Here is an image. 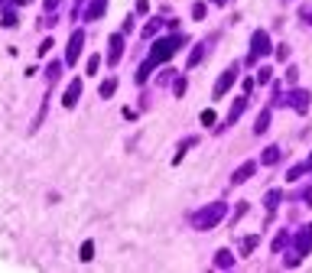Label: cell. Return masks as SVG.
<instances>
[{
    "instance_id": "6da1fadb",
    "label": "cell",
    "mask_w": 312,
    "mask_h": 273,
    "mask_svg": "<svg viewBox=\"0 0 312 273\" xmlns=\"http://www.w3.org/2000/svg\"><path fill=\"white\" fill-rule=\"evenodd\" d=\"M189 42V36H182V33H172V36H163V39H156L153 42V49H150V55H147V62L140 65V69H137V81H147L150 78V72L156 69V65H163V62H169L172 55L179 52L182 46H186Z\"/></svg>"
},
{
    "instance_id": "7a4b0ae2",
    "label": "cell",
    "mask_w": 312,
    "mask_h": 273,
    "mask_svg": "<svg viewBox=\"0 0 312 273\" xmlns=\"http://www.w3.org/2000/svg\"><path fill=\"white\" fill-rule=\"evenodd\" d=\"M225 211H228V205L225 202H211V205H205V208H198L192 215V228L195 231H208V228H215L221 218H225Z\"/></svg>"
},
{
    "instance_id": "3957f363",
    "label": "cell",
    "mask_w": 312,
    "mask_h": 273,
    "mask_svg": "<svg viewBox=\"0 0 312 273\" xmlns=\"http://www.w3.org/2000/svg\"><path fill=\"white\" fill-rule=\"evenodd\" d=\"M270 36H267L264 30H257L254 33V36H250V55H247V62L254 65V62H260V59H264V55H270Z\"/></svg>"
},
{
    "instance_id": "277c9868",
    "label": "cell",
    "mask_w": 312,
    "mask_h": 273,
    "mask_svg": "<svg viewBox=\"0 0 312 273\" xmlns=\"http://www.w3.org/2000/svg\"><path fill=\"white\" fill-rule=\"evenodd\" d=\"M280 101H283V104H289L293 111H299V114H306V111H309L312 94L306 91V88H293V91H286V94H283Z\"/></svg>"
},
{
    "instance_id": "5b68a950",
    "label": "cell",
    "mask_w": 312,
    "mask_h": 273,
    "mask_svg": "<svg viewBox=\"0 0 312 273\" xmlns=\"http://www.w3.org/2000/svg\"><path fill=\"white\" fill-rule=\"evenodd\" d=\"M237 75H241V69H237V65H228V69L221 72V78L215 81V91L211 94H215V98H225V94L231 91V85L237 81Z\"/></svg>"
},
{
    "instance_id": "8992f818",
    "label": "cell",
    "mask_w": 312,
    "mask_h": 273,
    "mask_svg": "<svg viewBox=\"0 0 312 273\" xmlns=\"http://www.w3.org/2000/svg\"><path fill=\"white\" fill-rule=\"evenodd\" d=\"M81 49H85V30H75L69 36V49H65V65H75L78 55H81Z\"/></svg>"
},
{
    "instance_id": "52a82bcc",
    "label": "cell",
    "mask_w": 312,
    "mask_h": 273,
    "mask_svg": "<svg viewBox=\"0 0 312 273\" xmlns=\"http://www.w3.org/2000/svg\"><path fill=\"white\" fill-rule=\"evenodd\" d=\"M293 247H296L293 254H296L299 260H303L306 254L312 250V221H309V225H303V228H299V234H296V241H293Z\"/></svg>"
},
{
    "instance_id": "ba28073f",
    "label": "cell",
    "mask_w": 312,
    "mask_h": 273,
    "mask_svg": "<svg viewBox=\"0 0 312 273\" xmlns=\"http://www.w3.org/2000/svg\"><path fill=\"white\" fill-rule=\"evenodd\" d=\"M120 55H124V36L114 33V36L108 39V65H117V62H120Z\"/></svg>"
},
{
    "instance_id": "9c48e42d",
    "label": "cell",
    "mask_w": 312,
    "mask_h": 273,
    "mask_svg": "<svg viewBox=\"0 0 312 273\" xmlns=\"http://www.w3.org/2000/svg\"><path fill=\"white\" fill-rule=\"evenodd\" d=\"M78 98H81V78H75L69 88H65V94H62V104L65 108H75L78 104Z\"/></svg>"
},
{
    "instance_id": "30bf717a",
    "label": "cell",
    "mask_w": 312,
    "mask_h": 273,
    "mask_svg": "<svg viewBox=\"0 0 312 273\" xmlns=\"http://www.w3.org/2000/svg\"><path fill=\"white\" fill-rule=\"evenodd\" d=\"M254 172H257V163L250 159V163H244L241 169H237V172H234V176H231V186H241V182H247L250 176H254Z\"/></svg>"
},
{
    "instance_id": "8fae6325",
    "label": "cell",
    "mask_w": 312,
    "mask_h": 273,
    "mask_svg": "<svg viewBox=\"0 0 312 273\" xmlns=\"http://www.w3.org/2000/svg\"><path fill=\"white\" fill-rule=\"evenodd\" d=\"M104 10H108V0H91V7L85 10V20H98Z\"/></svg>"
},
{
    "instance_id": "7c38bea8",
    "label": "cell",
    "mask_w": 312,
    "mask_h": 273,
    "mask_svg": "<svg viewBox=\"0 0 312 273\" xmlns=\"http://www.w3.org/2000/svg\"><path fill=\"white\" fill-rule=\"evenodd\" d=\"M205 52H208V42H198V46L192 49V55H189V69H195V65L205 59Z\"/></svg>"
},
{
    "instance_id": "4fadbf2b",
    "label": "cell",
    "mask_w": 312,
    "mask_h": 273,
    "mask_svg": "<svg viewBox=\"0 0 312 273\" xmlns=\"http://www.w3.org/2000/svg\"><path fill=\"white\" fill-rule=\"evenodd\" d=\"M244 108H247V98H237V101L231 104V111H228V124H234V120L244 114Z\"/></svg>"
},
{
    "instance_id": "5bb4252c",
    "label": "cell",
    "mask_w": 312,
    "mask_h": 273,
    "mask_svg": "<svg viewBox=\"0 0 312 273\" xmlns=\"http://www.w3.org/2000/svg\"><path fill=\"white\" fill-rule=\"evenodd\" d=\"M215 267H221V270L234 267V254L231 250H218V254H215Z\"/></svg>"
},
{
    "instance_id": "9a60e30c",
    "label": "cell",
    "mask_w": 312,
    "mask_h": 273,
    "mask_svg": "<svg viewBox=\"0 0 312 273\" xmlns=\"http://www.w3.org/2000/svg\"><path fill=\"white\" fill-rule=\"evenodd\" d=\"M276 159H280V147H267L264 153H260V163L264 166H273Z\"/></svg>"
},
{
    "instance_id": "2e32d148",
    "label": "cell",
    "mask_w": 312,
    "mask_h": 273,
    "mask_svg": "<svg viewBox=\"0 0 312 273\" xmlns=\"http://www.w3.org/2000/svg\"><path fill=\"white\" fill-rule=\"evenodd\" d=\"M309 169H312V166H309V163H299V166H293V169H289V172H286V182H296V179H299V176H306V172H309Z\"/></svg>"
},
{
    "instance_id": "e0dca14e",
    "label": "cell",
    "mask_w": 312,
    "mask_h": 273,
    "mask_svg": "<svg viewBox=\"0 0 312 273\" xmlns=\"http://www.w3.org/2000/svg\"><path fill=\"white\" fill-rule=\"evenodd\" d=\"M114 91H117V78H104L101 88H98V94H101V98H111Z\"/></svg>"
},
{
    "instance_id": "ac0fdd59",
    "label": "cell",
    "mask_w": 312,
    "mask_h": 273,
    "mask_svg": "<svg viewBox=\"0 0 312 273\" xmlns=\"http://www.w3.org/2000/svg\"><path fill=\"white\" fill-rule=\"evenodd\" d=\"M267 127H270V111H260V117H257V124H254V133H264Z\"/></svg>"
},
{
    "instance_id": "d6986e66",
    "label": "cell",
    "mask_w": 312,
    "mask_h": 273,
    "mask_svg": "<svg viewBox=\"0 0 312 273\" xmlns=\"http://www.w3.org/2000/svg\"><path fill=\"white\" fill-rule=\"evenodd\" d=\"M260 244V237L257 234H250V237H244V244H241V254H254V247Z\"/></svg>"
},
{
    "instance_id": "ffe728a7",
    "label": "cell",
    "mask_w": 312,
    "mask_h": 273,
    "mask_svg": "<svg viewBox=\"0 0 312 273\" xmlns=\"http://www.w3.org/2000/svg\"><path fill=\"white\" fill-rule=\"evenodd\" d=\"M286 244H289V234H286V231H280L276 237H273V250H276V254H280V250H286Z\"/></svg>"
},
{
    "instance_id": "44dd1931",
    "label": "cell",
    "mask_w": 312,
    "mask_h": 273,
    "mask_svg": "<svg viewBox=\"0 0 312 273\" xmlns=\"http://www.w3.org/2000/svg\"><path fill=\"white\" fill-rule=\"evenodd\" d=\"M280 198H283V192H276V189H273V192H267V208H276V205H280Z\"/></svg>"
},
{
    "instance_id": "7402d4cb",
    "label": "cell",
    "mask_w": 312,
    "mask_h": 273,
    "mask_svg": "<svg viewBox=\"0 0 312 273\" xmlns=\"http://www.w3.org/2000/svg\"><path fill=\"white\" fill-rule=\"evenodd\" d=\"M98 69H101V55H91V59H88V65H85V72H88V75H94Z\"/></svg>"
},
{
    "instance_id": "603a6c76",
    "label": "cell",
    "mask_w": 312,
    "mask_h": 273,
    "mask_svg": "<svg viewBox=\"0 0 312 273\" xmlns=\"http://www.w3.org/2000/svg\"><path fill=\"white\" fill-rule=\"evenodd\" d=\"M159 26H163L159 20H150V23H147V30H143V36H156V33H159Z\"/></svg>"
},
{
    "instance_id": "cb8c5ba5",
    "label": "cell",
    "mask_w": 312,
    "mask_h": 273,
    "mask_svg": "<svg viewBox=\"0 0 312 273\" xmlns=\"http://www.w3.org/2000/svg\"><path fill=\"white\" fill-rule=\"evenodd\" d=\"M91 257H94V244L85 241V244H81V260H91Z\"/></svg>"
},
{
    "instance_id": "d4e9b609",
    "label": "cell",
    "mask_w": 312,
    "mask_h": 273,
    "mask_svg": "<svg viewBox=\"0 0 312 273\" xmlns=\"http://www.w3.org/2000/svg\"><path fill=\"white\" fill-rule=\"evenodd\" d=\"M270 75H273V72H270V69H267V65H264V69L257 72V78H254V81H260V85H267V81H270Z\"/></svg>"
},
{
    "instance_id": "484cf974",
    "label": "cell",
    "mask_w": 312,
    "mask_h": 273,
    "mask_svg": "<svg viewBox=\"0 0 312 273\" xmlns=\"http://www.w3.org/2000/svg\"><path fill=\"white\" fill-rule=\"evenodd\" d=\"M59 72H62V65H59V62H52V65H49V69H46L49 81H55V78H59Z\"/></svg>"
},
{
    "instance_id": "4316f807",
    "label": "cell",
    "mask_w": 312,
    "mask_h": 273,
    "mask_svg": "<svg viewBox=\"0 0 312 273\" xmlns=\"http://www.w3.org/2000/svg\"><path fill=\"white\" fill-rule=\"evenodd\" d=\"M202 124H205V127H215V111H211V108L202 111Z\"/></svg>"
},
{
    "instance_id": "83f0119b",
    "label": "cell",
    "mask_w": 312,
    "mask_h": 273,
    "mask_svg": "<svg viewBox=\"0 0 312 273\" xmlns=\"http://www.w3.org/2000/svg\"><path fill=\"white\" fill-rule=\"evenodd\" d=\"M192 20H205V3H195L192 7Z\"/></svg>"
},
{
    "instance_id": "f1b7e54d",
    "label": "cell",
    "mask_w": 312,
    "mask_h": 273,
    "mask_svg": "<svg viewBox=\"0 0 312 273\" xmlns=\"http://www.w3.org/2000/svg\"><path fill=\"white\" fill-rule=\"evenodd\" d=\"M16 23V13L13 10H7V13H3V26H13Z\"/></svg>"
},
{
    "instance_id": "f546056e",
    "label": "cell",
    "mask_w": 312,
    "mask_h": 273,
    "mask_svg": "<svg viewBox=\"0 0 312 273\" xmlns=\"http://www.w3.org/2000/svg\"><path fill=\"white\" fill-rule=\"evenodd\" d=\"M49 49H52V39H42V46H39V55H46Z\"/></svg>"
},
{
    "instance_id": "4dcf8cb0",
    "label": "cell",
    "mask_w": 312,
    "mask_h": 273,
    "mask_svg": "<svg viewBox=\"0 0 312 273\" xmlns=\"http://www.w3.org/2000/svg\"><path fill=\"white\" fill-rule=\"evenodd\" d=\"M176 94H179V98L186 94V78H179V81H176Z\"/></svg>"
},
{
    "instance_id": "1f68e13d",
    "label": "cell",
    "mask_w": 312,
    "mask_h": 273,
    "mask_svg": "<svg viewBox=\"0 0 312 273\" xmlns=\"http://www.w3.org/2000/svg\"><path fill=\"white\" fill-rule=\"evenodd\" d=\"M147 10H150V3H147V0H137V13H147Z\"/></svg>"
},
{
    "instance_id": "d6a6232c",
    "label": "cell",
    "mask_w": 312,
    "mask_h": 273,
    "mask_svg": "<svg viewBox=\"0 0 312 273\" xmlns=\"http://www.w3.org/2000/svg\"><path fill=\"white\" fill-rule=\"evenodd\" d=\"M55 7H59V0H46V10H49V13H55Z\"/></svg>"
},
{
    "instance_id": "836d02e7",
    "label": "cell",
    "mask_w": 312,
    "mask_h": 273,
    "mask_svg": "<svg viewBox=\"0 0 312 273\" xmlns=\"http://www.w3.org/2000/svg\"><path fill=\"white\" fill-rule=\"evenodd\" d=\"M303 20H306V23H312V10H309V7L303 10Z\"/></svg>"
},
{
    "instance_id": "e575fe53",
    "label": "cell",
    "mask_w": 312,
    "mask_h": 273,
    "mask_svg": "<svg viewBox=\"0 0 312 273\" xmlns=\"http://www.w3.org/2000/svg\"><path fill=\"white\" fill-rule=\"evenodd\" d=\"M306 163H309V166H312V153H309V156H306Z\"/></svg>"
},
{
    "instance_id": "d590c367",
    "label": "cell",
    "mask_w": 312,
    "mask_h": 273,
    "mask_svg": "<svg viewBox=\"0 0 312 273\" xmlns=\"http://www.w3.org/2000/svg\"><path fill=\"white\" fill-rule=\"evenodd\" d=\"M211 3H225V0H211Z\"/></svg>"
},
{
    "instance_id": "8d00e7d4",
    "label": "cell",
    "mask_w": 312,
    "mask_h": 273,
    "mask_svg": "<svg viewBox=\"0 0 312 273\" xmlns=\"http://www.w3.org/2000/svg\"><path fill=\"white\" fill-rule=\"evenodd\" d=\"M306 195H312V192H306Z\"/></svg>"
}]
</instances>
